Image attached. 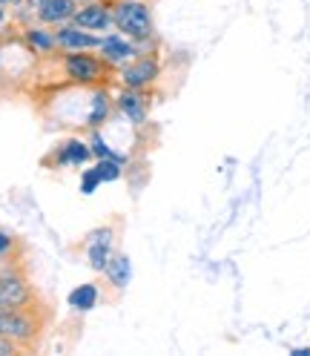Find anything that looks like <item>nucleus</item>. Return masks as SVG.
<instances>
[{"label": "nucleus", "mask_w": 310, "mask_h": 356, "mask_svg": "<svg viewBox=\"0 0 310 356\" xmlns=\"http://www.w3.org/2000/svg\"><path fill=\"white\" fill-rule=\"evenodd\" d=\"M40 333H43V322L32 302L20 307H0V337L29 348L40 339Z\"/></svg>", "instance_id": "f257e3e1"}, {"label": "nucleus", "mask_w": 310, "mask_h": 356, "mask_svg": "<svg viewBox=\"0 0 310 356\" xmlns=\"http://www.w3.org/2000/svg\"><path fill=\"white\" fill-rule=\"evenodd\" d=\"M113 24L132 43H147L155 35L152 12H149V6L144 3V0H118L115 9H113Z\"/></svg>", "instance_id": "f03ea898"}, {"label": "nucleus", "mask_w": 310, "mask_h": 356, "mask_svg": "<svg viewBox=\"0 0 310 356\" xmlns=\"http://www.w3.org/2000/svg\"><path fill=\"white\" fill-rule=\"evenodd\" d=\"M35 302L29 279L17 267H0V307H20Z\"/></svg>", "instance_id": "7ed1b4c3"}, {"label": "nucleus", "mask_w": 310, "mask_h": 356, "mask_svg": "<svg viewBox=\"0 0 310 356\" xmlns=\"http://www.w3.org/2000/svg\"><path fill=\"white\" fill-rule=\"evenodd\" d=\"M63 70L75 83H95L106 72V60H101L98 55H90V49H81L63 58Z\"/></svg>", "instance_id": "20e7f679"}, {"label": "nucleus", "mask_w": 310, "mask_h": 356, "mask_svg": "<svg viewBox=\"0 0 310 356\" xmlns=\"http://www.w3.org/2000/svg\"><path fill=\"white\" fill-rule=\"evenodd\" d=\"M113 227H95L92 233H86V261L95 273H104L109 259H113Z\"/></svg>", "instance_id": "39448f33"}, {"label": "nucleus", "mask_w": 310, "mask_h": 356, "mask_svg": "<svg viewBox=\"0 0 310 356\" xmlns=\"http://www.w3.org/2000/svg\"><path fill=\"white\" fill-rule=\"evenodd\" d=\"M161 75V63L158 58H138V60H132L124 66V72H121V81L127 89H144L149 83H155Z\"/></svg>", "instance_id": "423d86ee"}, {"label": "nucleus", "mask_w": 310, "mask_h": 356, "mask_svg": "<svg viewBox=\"0 0 310 356\" xmlns=\"http://www.w3.org/2000/svg\"><path fill=\"white\" fill-rule=\"evenodd\" d=\"M55 40H58V47H63L66 52H81V49H95V47H101L104 38L86 32V29H81V26L60 24V29L55 32Z\"/></svg>", "instance_id": "0eeeda50"}, {"label": "nucleus", "mask_w": 310, "mask_h": 356, "mask_svg": "<svg viewBox=\"0 0 310 356\" xmlns=\"http://www.w3.org/2000/svg\"><path fill=\"white\" fill-rule=\"evenodd\" d=\"M72 24L86 29V32H104L113 26V12L101 3H86V6H78L75 15H72Z\"/></svg>", "instance_id": "6e6552de"}, {"label": "nucleus", "mask_w": 310, "mask_h": 356, "mask_svg": "<svg viewBox=\"0 0 310 356\" xmlns=\"http://www.w3.org/2000/svg\"><path fill=\"white\" fill-rule=\"evenodd\" d=\"M75 9H78L75 0H38L35 3L40 24H66V20H72Z\"/></svg>", "instance_id": "1a4fd4ad"}, {"label": "nucleus", "mask_w": 310, "mask_h": 356, "mask_svg": "<svg viewBox=\"0 0 310 356\" xmlns=\"http://www.w3.org/2000/svg\"><path fill=\"white\" fill-rule=\"evenodd\" d=\"M118 106L132 124H144L147 113H149V98L141 92V89H127V92L118 98Z\"/></svg>", "instance_id": "9d476101"}, {"label": "nucleus", "mask_w": 310, "mask_h": 356, "mask_svg": "<svg viewBox=\"0 0 310 356\" xmlns=\"http://www.w3.org/2000/svg\"><path fill=\"white\" fill-rule=\"evenodd\" d=\"M106 282L115 287V291H127V284L132 282V261L127 253H115L113 259H109L106 270H104Z\"/></svg>", "instance_id": "9b49d317"}, {"label": "nucleus", "mask_w": 310, "mask_h": 356, "mask_svg": "<svg viewBox=\"0 0 310 356\" xmlns=\"http://www.w3.org/2000/svg\"><path fill=\"white\" fill-rule=\"evenodd\" d=\"M101 55H104L106 63H127V60L136 58V43H129L118 35L104 38L101 40Z\"/></svg>", "instance_id": "f8f14e48"}, {"label": "nucleus", "mask_w": 310, "mask_h": 356, "mask_svg": "<svg viewBox=\"0 0 310 356\" xmlns=\"http://www.w3.org/2000/svg\"><path fill=\"white\" fill-rule=\"evenodd\" d=\"M55 159H58L60 164H86V161L92 159V147L86 144V141L72 138V141H66V144L58 147Z\"/></svg>", "instance_id": "ddd939ff"}, {"label": "nucleus", "mask_w": 310, "mask_h": 356, "mask_svg": "<svg viewBox=\"0 0 310 356\" xmlns=\"http://www.w3.org/2000/svg\"><path fill=\"white\" fill-rule=\"evenodd\" d=\"M98 302V284L95 282H86L81 287H75V291L70 293V307H75L78 314H86V310H92Z\"/></svg>", "instance_id": "4468645a"}, {"label": "nucleus", "mask_w": 310, "mask_h": 356, "mask_svg": "<svg viewBox=\"0 0 310 356\" xmlns=\"http://www.w3.org/2000/svg\"><path fill=\"white\" fill-rule=\"evenodd\" d=\"M26 40H29V47L35 49V52H52L55 47H58V40H55V35L52 32H47V29H29L26 32Z\"/></svg>", "instance_id": "2eb2a0df"}, {"label": "nucleus", "mask_w": 310, "mask_h": 356, "mask_svg": "<svg viewBox=\"0 0 310 356\" xmlns=\"http://www.w3.org/2000/svg\"><path fill=\"white\" fill-rule=\"evenodd\" d=\"M98 175H101V181H118L121 178V159H101L95 164Z\"/></svg>", "instance_id": "dca6fc26"}, {"label": "nucleus", "mask_w": 310, "mask_h": 356, "mask_svg": "<svg viewBox=\"0 0 310 356\" xmlns=\"http://www.w3.org/2000/svg\"><path fill=\"white\" fill-rule=\"evenodd\" d=\"M106 115H109V101H106V95H98L92 104V113H90V127H101L106 121Z\"/></svg>", "instance_id": "f3484780"}, {"label": "nucleus", "mask_w": 310, "mask_h": 356, "mask_svg": "<svg viewBox=\"0 0 310 356\" xmlns=\"http://www.w3.org/2000/svg\"><path fill=\"white\" fill-rule=\"evenodd\" d=\"M98 184H101V175H98L95 167L86 170V172L81 175V193H83V195H92V193L98 190Z\"/></svg>", "instance_id": "a211bd4d"}, {"label": "nucleus", "mask_w": 310, "mask_h": 356, "mask_svg": "<svg viewBox=\"0 0 310 356\" xmlns=\"http://www.w3.org/2000/svg\"><path fill=\"white\" fill-rule=\"evenodd\" d=\"M90 147H92V152L98 155V159H118V155H115L113 149H109V147L104 144V138L98 136V132H95V136H92V141H90Z\"/></svg>", "instance_id": "6ab92c4d"}, {"label": "nucleus", "mask_w": 310, "mask_h": 356, "mask_svg": "<svg viewBox=\"0 0 310 356\" xmlns=\"http://www.w3.org/2000/svg\"><path fill=\"white\" fill-rule=\"evenodd\" d=\"M12 248H15V238H12L9 233H3V230H0V256H6Z\"/></svg>", "instance_id": "aec40b11"}, {"label": "nucleus", "mask_w": 310, "mask_h": 356, "mask_svg": "<svg viewBox=\"0 0 310 356\" xmlns=\"http://www.w3.org/2000/svg\"><path fill=\"white\" fill-rule=\"evenodd\" d=\"M17 342H12V339H6V337H0V356H9V353H15L17 348H15Z\"/></svg>", "instance_id": "412c9836"}, {"label": "nucleus", "mask_w": 310, "mask_h": 356, "mask_svg": "<svg viewBox=\"0 0 310 356\" xmlns=\"http://www.w3.org/2000/svg\"><path fill=\"white\" fill-rule=\"evenodd\" d=\"M291 356H310V348H291Z\"/></svg>", "instance_id": "4be33fe9"}, {"label": "nucleus", "mask_w": 310, "mask_h": 356, "mask_svg": "<svg viewBox=\"0 0 310 356\" xmlns=\"http://www.w3.org/2000/svg\"><path fill=\"white\" fill-rule=\"evenodd\" d=\"M0 3H3V6H6V3H17V0H0Z\"/></svg>", "instance_id": "5701e85b"}, {"label": "nucleus", "mask_w": 310, "mask_h": 356, "mask_svg": "<svg viewBox=\"0 0 310 356\" xmlns=\"http://www.w3.org/2000/svg\"><path fill=\"white\" fill-rule=\"evenodd\" d=\"M0 20H3V3H0Z\"/></svg>", "instance_id": "b1692460"}]
</instances>
